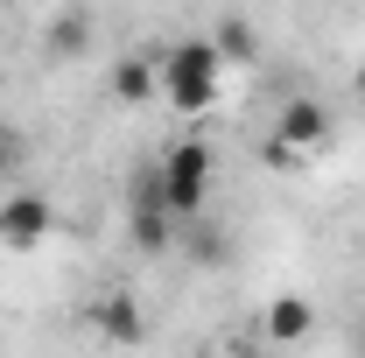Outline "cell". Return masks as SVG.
I'll list each match as a JSON object with an SVG mask.
<instances>
[{
  "label": "cell",
  "instance_id": "cell-1",
  "mask_svg": "<svg viewBox=\"0 0 365 358\" xmlns=\"http://www.w3.org/2000/svg\"><path fill=\"white\" fill-rule=\"evenodd\" d=\"M218 85H225V56H218L211 36H190V43H176L162 56V98L176 113H204L218 98Z\"/></svg>",
  "mask_w": 365,
  "mask_h": 358
},
{
  "label": "cell",
  "instance_id": "cell-2",
  "mask_svg": "<svg viewBox=\"0 0 365 358\" xmlns=\"http://www.w3.org/2000/svg\"><path fill=\"white\" fill-rule=\"evenodd\" d=\"M155 190H162V204H169L176 218H190V211L211 197V148H204V140H182V148H169V162H162Z\"/></svg>",
  "mask_w": 365,
  "mask_h": 358
},
{
  "label": "cell",
  "instance_id": "cell-3",
  "mask_svg": "<svg viewBox=\"0 0 365 358\" xmlns=\"http://www.w3.org/2000/svg\"><path fill=\"white\" fill-rule=\"evenodd\" d=\"M49 225H56V218H49V204L36 197V190H14V197L0 204V239H7L14 253L43 246V239H49Z\"/></svg>",
  "mask_w": 365,
  "mask_h": 358
},
{
  "label": "cell",
  "instance_id": "cell-4",
  "mask_svg": "<svg viewBox=\"0 0 365 358\" xmlns=\"http://www.w3.org/2000/svg\"><path fill=\"white\" fill-rule=\"evenodd\" d=\"M274 140L295 148V155H302V148H323V140H330V106H317V98H288L281 120H274Z\"/></svg>",
  "mask_w": 365,
  "mask_h": 358
},
{
  "label": "cell",
  "instance_id": "cell-5",
  "mask_svg": "<svg viewBox=\"0 0 365 358\" xmlns=\"http://www.w3.org/2000/svg\"><path fill=\"white\" fill-rule=\"evenodd\" d=\"M169 232H176V211H169V204H162V190L148 183V190H140V204H134V239L148 246V253H162V246H169Z\"/></svg>",
  "mask_w": 365,
  "mask_h": 358
},
{
  "label": "cell",
  "instance_id": "cell-6",
  "mask_svg": "<svg viewBox=\"0 0 365 358\" xmlns=\"http://www.w3.org/2000/svg\"><path fill=\"white\" fill-rule=\"evenodd\" d=\"M155 91H162V71H155V63H120V71H113V98H127V106H140V98H155Z\"/></svg>",
  "mask_w": 365,
  "mask_h": 358
},
{
  "label": "cell",
  "instance_id": "cell-7",
  "mask_svg": "<svg viewBox=\"0 0 365 358\" xmlns=\"http://www.w3.org/2000/svg\"><path fill=\"white\" fill-rule=\"evenodd\" d=\"M211 43H218V56H225V63H253V49H260V43H253V21H246V14H225Z\"/></svg>",
  "mask_w": 365,
  "mask_h": 358
},
{
  "label": "cell",
  "instance_id": "cell-8",
  "mask_svg": "<svg viewBox=\"0 0 365 358\" xmlns=\"http://www.w3.org/2000/svg\"><path fill=\"white\" fill-rule=\"evenodd\" d=\"M302 330H309V302L288 295V302H274V310H267V337H274V344H288V337H302Z\"/></svg>",
  "mask_w": 365,
  "mask_h": 358
},
{
  "label": "cell",
  "instance_id": "cell-9",
  "mask_svg": "<svg viewBox=\"0 0 365 358\" xmlns=\"http://www.w3.org/2000/svg\"><path fill=\"white\" fill-rule=\"evenodd\" d=\"M49 49H56V56H63V49L78 56V49H85V21H71V14H63V21L49 29Z\"/></svg>",
  "mask_w": 365,
  "mask_h": 358
},
{
  "label": "cell",
  "instance_id": "cell-10",
  "mask_svg": "<svg viewBox=\"0 0 365 358\" xmlns=\"http://www.w3.org/2000/svg\"><path fill=\"white\" fill-rule=\"evenodd\" d=\"M351 85H359V98H365V63H359V71H351Z\"/></svg>",
  "mask_w": 365,
  "mask_h": 358
}]
</instances>
